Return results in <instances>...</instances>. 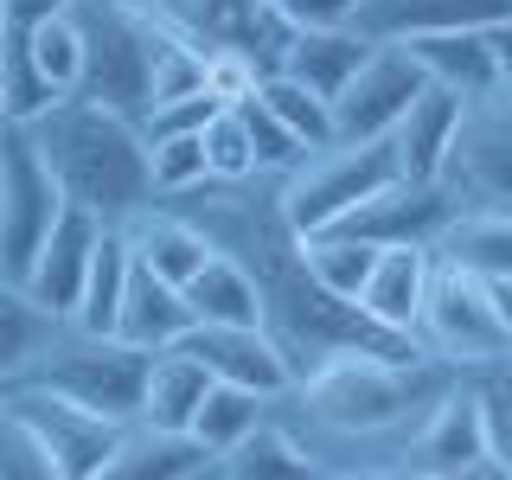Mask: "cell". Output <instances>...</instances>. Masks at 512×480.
<instances>
[{"label": "cell", "instance_id": "obj_34", "mask_svg": "<svg viewBox=\"0 0 512 480\" xmlns=\"http://www.w3.org/2000/svg\"><path fill=\"white\" fill-rule=\"evenodd\" d=\"M372 263H378V244H365V237H346V231H314L308 237V269L346 301H359Z\"/></svg>", "mask_w": 512, "mask_h": 480}, {"label": "cell", "instance_id": "obj_20", "mask_svg": "<svg viewBox=\"0 0 512 480\" xmlns=\"http://www.w3.org/2000/svg\"><path fill=\"white\" fill-rule=\"evenodd\" d=\"M199 461H212V455H205L186 429H160L148 416H128L96 480H186Z\"/></svg>", "mask_w": 512, "mask_h": 480}, {"label": "cell", "instance_id": "obj_32", "mask_svg": "<svg viewBox=\"0 0 512 480\" xmlns=\"http://www.w3.org/2000/svg\"><path fill=\"white\" fill-rule=\"evenodd\" d=\"M52 103L58 90L45 84L39 58L26 45V26H7L0 32V122H39Z\"/></svg>", "mask_w": 512, "mask_h": 480}, {"label": "cell", "instance_id": "obj_48", "mask_svg": "<svg viewBox=\"0 0 512 480\" xmlns=\"http://www.w3.org/2000/svg\"><path fill=\"white\" fill-rule=\"evenodd\" d=\"M320 480H423L416 468H378V474H320Z\"/></svg>", "mask_w": 512, "mask_h": 480}, {"label": "cell", "instance_id": "obj_27", "mask_svg": "<svg viewBox=\"0 0 512 480\" xmlns=\"http://www.w3.org/2000/svg\"><path fill=\"white\" fill-rule=\"evenodd\" d=\"M58 320H64V314H52L26 282L0 276V378L20 384V378H26V365L39 359V346L58 333Z\"/></svg>", "mask_w": 512, "mask_h": 480}, {"label": "cell", "instance_id": "obj_51", "mask_svg": "<svg viewBox=\"0 0 512 480\" xmlns=\"http://www.w3.org/2000/svg\"><path fill=\"white\" fill-rule=\"evenodd\" d=\"M0 32H7V0H0Z\"/></svg>", "mask_w": 512, "mask_h": 480}, {"label": "cell", "instance_id": "obj_45", "mask_svg": "<svg viewBox=\"0 0 512 480\" xmlns=\"http://www.w3.org/2000/svg\"><path fill=\"white\" fill-rule=\"evenodd\" d=\"M487 45H493V71H500V84L512 90V20L506 26H487Z\"/></svg>", "mask_w": 512, "mask_h": 480}, {"label": "cell", "instance_id": "obj_8", "mask_svg": "<svg viewBox=\"0 0 512 480\" xmlns=\"http://www.w3.org/2000/svg\"><path fill=\"white\" fill-rule=\"evenodd\" d=\"M416 346L429 359L455 365V372H480V365L506 359L512 340L493 314V288L468 276L461 263H442L436 256V282H429V301H423V320H416Z\"/></svg>", "mask_w": 512, "mask_h": 480}, {"label": "cell", "instance_id": "obj_3", "mask_svg": "<svg viewBox=\"0 0 512 480\" xmlns=\"http://www.w3.org/2000/svg\"><path fill=\"white\" fill-rule=\"evenodd\" d=\"M26 128L39 141L52 180L64 186V199L96 212L109 231H122L141 205H154V160H148V135L135 128V116L77 90V96H58Z\"/></svg>", "mask_w": 512, "mask_h": 480}, {"label": "cell", "instance_id": "obj_21", "mask_svg": "<svg viewBox=\"0 0 512 480\" xmlns=\"http://www.w3.org/2000/svg\"><path fill=\"white\" fill-rule=\"evenodd\" d=\"M116 333H122L128 346H141V352H167V346H180L186 333H192L186 288L135 263V276H128V301H122V320H116Z\"/></svg>", "mask_w": 512, "mask_h": 480}, {"label": "cell", "instance_id": "obj_37", "mask_svg": "<svg viewBox=\"0 0 512 480\" xmlns=\"http://www.w3.org/2000/svg\"><path fill=\"white\" fill-rule=\"evenodd\" d=\"M154 160V199H180V192L212 180V160H205V135H167L148 148Z\"/></svg>", "mask_w": 512, "mask_h": 480}, {"label": "cell", "instance_id": "obj_38", "mask_svg": "<svg viewBox=\"0 0 512 480\" xmlns=\"http://www.w3.org/2000/svg\"><path fill=\"white\" fill-rule=\"evenodd\" d=\"M0 480H71L45 455V442L13 416V404H0Z\"/></svg>", "mask_w": 512, "mask_h": 480}, {"label": "cell", "instance_id": "obj_16", "mask_svg": "<svg viewBox=\"0 0 512 480\" xmlns=\"http://www.w3.org/2000/svg\"><path fill=\"white\" fill-rule=\"evenodd\" d=\"M103 231H109V224L96 218V212H84V205L64 199V212H58V224H52V237L39 244V256H32V269H26L20 282H26L52 314L71 320L77 295H84V276H90V256H96V244H103Z\"/></svg>", "mask_w": 512, "mask_h": 480}, {"label": "cell", "instance_id": "obj_17", "mask_svg": "<svg viewBox=\"0 0 512 480\" xmlns=\"http://www.w3.org/2000/svg\"><path fill=\"white\" fill-rule=\"evenodd\" d=\"M512 20V0H359L352 26L372 45H404L423 32H487Z\"/></svg>", "mask_w": 512, "mask_h": 480}, {"label": "cell", "instance_id": "obj_10", "mask_svg": "<svg viewBox=\"0 0 512 480\" xmlns=\"http://www.w3.org/2000/svg\"><path fill=\"white\" fill-rule=\"evenodd\" d=\"M135 7L148 13V20H160L167 32L192 39L199 52L231 45V52H250L263 71H282V52H288V39H295L269 0H135Z\"/></svg>", "mask_w": 512, "mask_h": 480}, {"label": "cell", "instance_id": "obj_41", "mask_svg": "<svg viewBox=\"0 0 512 480\" xmlns=\"http://www.w3.org/2000/svg\"><path fill=\"white\" fill-rule=\"evenodd\" d=\"M237 109H244V122H250V141H256V160H263V173H288L301 154H308V148H301V141L282 128V116L263 103V96H250V103H237Z\"/></svg>", "mask_w": 512, "mask_h": 480}, {"label": "cell", "instance_id": "obj_36", "mask_svg": "<svg viewBox=\"0 0 512 480\" xmlns=\"http://www.w3.org/2000/svg\"><path fill=\"white\" fill-rule=\"evenodd\" d=\"M205 160H212V180H256V173H263L244 109H218V116L205 122Z\"/></svg>", "mask_w": 512, "mask_h": 480}, {"label": "cell", "instance_id": "obj_13", "mask_svg": "<svg viewBox=\"0 0 512 480\" xmlns=\"http://www.w3.org/2000/svg\"><path fill=\"white\" fill-rule=\"evenodd\" d=\"M448 218H455V205H448V192L436 180H410V173H397L391 186H378L372 199H365L359 212H346L333 231L365 237V244H378V250H397V244H429V250H436V237L448 231Z\"/></svg>", "mask_w": 512, "mask_h": 480}, {"label": "cell", "instance_id": "obj_22", "mask_svg": "<svg viewBox=\"0 0 512 480\" xmlns=\"http://www.w3.org/2000/svg\"><path fill=\"white\" fill-rule=\"evenodd\" d=\"M365 58H372V39H365L359 26H327V32H295L288 52H282V71L333 103V96L359 77Z\"/></svg>", "mask_w": 512, "mask_h": 480}, {"label": "cell", "instance_id": "obj_18", "mask_svg": "<svg viewBox=\"0 0 512 480\" xmlns=\"http://www.w3.org/2000/svg\"><path fill=\"white\" fill-rule=\"evenodd\" d=\"M493 448L487 436V410H480V391H474V372L455 378V391L436 404V416L423 423V436H416L410 448V468L423 480H448L455 468H468V461H480Z\"/></svg>", "mask_w": 512, "mask_h": 480}, {"label": "cell", "instance_id": "obj_15", "mask_svg": "<svg viewBox=\"0 0 512 480\" xmlns=\"http://www.w3.org/2000/svg\"><path fill=\"white\" fill-rule=\"evenodd\" d=\"M429 282H436V250H429V244L378 250L372 276H365V288H359V314L372 320V327H384L391 340L416 346V320H423Z\"/></svg>", "mask_w": 512, "mask_h": 480}, {"label": "cell", "instance_id": "obj_47", "mask_svg": "<svg viewBox=\"0 0 512 480\" xmlns=\"http://www.w3.org/2000/svg\"><path fill=\"white\" fill-rule=\"evenodd\" d=\"M487 288H493V314H500V327H506V340H512V276L487 282Z\"/></svg>", "mask_w": 512, "mask_h": 480}, {"label": "cell", "instance_id": "obj_24", "mask_svg": "<svg viewBox=\"0 0 512 480\" xmlns=\"http://www.w3.org/2000/svg\"><path fill=\"white\" fill-rule=\"evenodd\" d=\"M410 45V58L423 64V77L429 84H442V90H455V96H480V90H493L500 84V71H493V45H487V32H423V39H404Z\"/></svg>", "mask_w": 512, "mask_h": 480}, {"label": "cell", "instance_id": "obj_52", "mask_svg": "<svg viewBox=\"0 0 512 480\" xmlns=\"http://www.w3.org/2000/svg\"><path fill=\"white\" fill-rule=\"evenodd\" d=\"M0 276H7V269H0Z\"/></svg>", "mask_w": 512, "mask_h": 480}, {"label": "cell", "instance_id": "obj_28", "mask_svg": "<svg viewBox=\"0 0 512 480\" xmlns=\"http://www.w3.org/2000/svg\"><path fill=\"white\" fill-rule=\"evenodd\" d=\"M128 276H135V250H128L122 231H103V244L90 256V276H84V295H77L71 320L90 333H116L122 320V301H128Z\"/></svg>", "mask_w": 512, "mask_h": 480}, {"label": "cell", "instance_id": "obj_25", "mask_svg": "<svg viewBox=\"0 0 512 480\" xmlns=\"http://www.w3.org/2000/svg\"><path fill=\"white\" fill-rule=\"evenodd\" d=\"M205 391H212V372L192 359L186 346H167L148 359V391H141V416L160 429H192Z\"/></svg>", "mask_w": 512, "mask_h": 480}, {"label": "cell", "instance_id": "obj_39", "mask_svg": "<svg viewBox=\"0 0 512 480\" xmlns=\"http://www.w3.org/2000/svg\"><path fill=\"white\" fill-rule=\"evenodd\" d=\"M263 64H256L250 52H231V45H218V52H205V96H212L218 109H237L250 103L256 90H263Z\"/></svg>", "mask_w": 512, "mask_h": 480}, {"label": "cell", "instance_id": "obj_2", "mask_svg": "<svg viewBox=\"0 0 512 480\" xmlns=\"http://www.w3.org/2000/svg\"><path fill=\"white\" fill-rule=\"evenodd\" d=\"M455 378V365L429 352H340L288 384L276 416L320 474L410 468V448Z\"/></svg>", "mask_w": 512, "mask_h": 480}, {"label": "cell", "instance_id": "obj_44", "mask_svg": "<svg viewBox=\"0 0 512 480\" xmlns=\"http://www.w3.org/2000/svg\"><path fill=\"white\" fill-rule=\"evenodd\" d=\"M64 7H71V0H7V26H39Z\"/></svg>", "mask_w": 512, "mask_h": 480}, {"label": "cell", "instance_id": "obj_1", "mask_svg": "<svg viewBox=\"0 0 512 480\" xmlns=\"http://www.w3.org/2000/svg\"><path fill=\"white\" fill-rule=\"evenodd\" d=\"M173 212H186L224 250L231 263H244L256 288V320L282 346L288 372H314V365L340 359V352H423L410 340H391L384 327L359 314V301L333 295L327 282L308 269V237L282 212V173H256V180H205L167 199Z\"/></svg>", "mask_w": 512, "mask_h": 480}, {"label": "cell", "instance_id": "obj_35", "mask_svg": "<svg viewBox=\"0 0 512 480\" xmlns=\"http://www.w3.org/2000/svg\"><path fill=\"white\" fill-rule=\"evenodd\" d=\"M26 45H32L45 84H52L58 96H77V90H84V39H77L71 13H52V20L26 26Z\"/></svg>", "mask_w": 512, "mask_h": 480}, {"label": "cell", "instance_id": "obj_50", "mask_svg": "<svg viewBox=\"0 0 512 480\" xmlns=\"http://www.w3.org/2000/svg\"><path fill=\"white\" fill-rule=\"evenodd\" d=\"M7 397H13V378H0V404H7Z\"/></svg>", "mask_w": 512, "mask_h": 480}, {"label": "cell", "instance_id": "obj_5", "mask_svg": "<svg viewBox=\"0 0 512 480\" xmlns=\"http://www.w3.org/2000/svg\"><path fill=\"white\" fill-rule=\"evenodd\" d=\"M71 26L84 39V96L141 116L154 103V58H160V20L135 0H71Z\"/></svg>", "mask_w": 512, "mask_h": 480}, {"label": "cell", "instance_id": "obj_6", "mask_svg": "<svg viewBox=\"0 0 512 480\" xmlns=\"http://www.w3.org/2000/svg\"><path fill=\"white\" fill-rule=\"evenodd\" d=\"M397 173H404V160H397L391 141H327V148H308L282 173V212L301 237L333 231Z\"/></svg>", "mask_w": 512, "mask_h": 480}, {"label": "cell", "instance_id": "obj_29", "mask_svg": "<svg viewBox=\"0 0 512 480\" xmlns=\"http://www.w3.org/2000/svg\"><path fill=\"white\" fill-rule=\"evenodd\" d=\"M269 410H276V397L244 391V384H218V378H212V391H205V404H199V416H192L186 436L199 442L205 455H231V448L244 442L256 423H269Z\"/></svg>", "mask_w": 512, "mask_h": 480}, {"label": "cell", "instance_id": "obj_30", "mask_svg": "<svg viewBox=\"0 0 512 480\" xmlns=\"http://www.w3.org/2000/svg\"><path fill=\"white\" fill-rule=\"evenodd\" d=\"M231 480H320V468L308 461V448L288 436V423L269 410V423H256L231 455H218Z\"/></svg>", "mask_w": 512, "mask_h": 480}, {"label": "cell", "instance_id": "obj_4", "mask_svg": "<svg viewBox=\"0 0 512 480\" xmlns=\"http://www.w3.org/2000/svg\"><path fill=\"white\" fill-rule=\"evenodd\" d=\"M148 359L154 352L128 346L122 333H90L77 320H58V333L39 346V359L26 365L20 384H39V391H58V397H77V404L116 416H141V391H148Z\"/></svg>", "mask_w": 512, "mask_h": 480}, {"label": "cell", "instance_id": "obj_26", "mask_svg": "<svg viewBox=\"0 0 512 480\" xmlns=\"http://www.w3.org/2000/svg\"><path fill=\"white\" fill-rule=\"evenodd\" d=\"M442 263H461L480 282L512 276V212H455L448 231L436 237Z\"/></svg>", "mask_w": 512, "mask_h": 480}, {"label": "cell", "instance_id": "obj_7", "mask_svg": "<svg viewBox=\"0 0 512 480\" xmlns=\"http://www.w3.org/2000/svg\"><path fill=\"white\" fill-rule=\"evenodd\" d=\"M436 186L455 212H512V90L493 84L461 96L455 141L442 154Z\"/></svg>", "mask_w": 512, "mask_h": 480}, {"label": "cell", "instance_id": "obj_40", "mask_svg": "<svg viewBox=\"0 0 512 480\" xmlns=\"http://www.w3.org/2000/svg\"><path fill=\"white\" fill-rule=\"evenodd\" d=\"M474 391H480V410H487V436H493V455L512 468V352L493 365L474 372Z\"/></svg>", "mask_w": 512, "mask_h": 480}, {"label": "cell", "instance_id": "obj_49", "mask_svg": "<svg viewBox=\"0 0 512 480\" xmlns=\"http://www.w3.org/2000/svg\"><path fill=\"white\" fill-rule=\"evenodd\" d=\"M186 480H231V468H224V461L212 455V461H199V468H192Z\"/></svg>", "mask_w": 512, "mask_h": 480}, {"label": "cell", "instance_id": "obj_19", "mask_svg": "<svg viewBox=\"0 0 512 480\" xmlns=\"http://www.w3.org/2000/svg\"><path fill=\"white\" fill-rule=\"evenodd\" d=\"M122 237H128V250H135L141 269H154V276H167V282H180V288L212 263V237H205L186 212H173L167 199L141 205V212L122 224Z\"/></svg>", "mask_w": 512, "mask_h": 480}, {"label": "cell", "instance_id": "obj_42", "mask_svg": "<svg viewBox=\"0 0 512 480\" xmlns=\"http://www.w3.org/2000/svg\"><path fill=\"white\" fill-rule=\"evenodd\" d=\"M212 116H218V103L199 90V96H180V103H154V109H141L135 128L148 135V148H154V141H167V135H205V122H212Z\"/></svg>", "mask_w": 512, "mask_h": 480}, {"label": "cell", "instance_id": "obj_33", "mask_svg": "<svg viewBox=\"0 0 512 480\" xmlns=\"http://www.w3.org/2000/svg\"><path fill=\"white\" fill-rule=\"evenodd\" d=\"M256 96H263V103L276 109L282 128L301 141V148H327V141H333V103H327V96H314L308 84H295L288 71H269Z\"/></svg>", "mask_w": 512, "mask_h": 480}, {"label": "cell", "instance_id": "obj_31", "mask_svg": "<svg viewBox=\"0 0 512 480\" xmlns=\"http://www.w3.org/2000/svg\"><path fill=\"white\" fill-rule=\"evenodd\" d=\"M186 308H192V327L199 320H231V327H263L256 320V288L244 276V263H231L224 250H212V263L186 282Z\"/></svg>", "mask_w": 512, "mask_h": 480}, {"label": "cell", "instance_id": "obj_14", "mask_svg": "<svg viewBox=\"0 0 512 480\" xmlns=\"http://www.w3.org/2000/svg\"><path fill=\"white\" fill-rule=\"evenodd\" d=\"M180 346H186L218 384H244V391H263V397H282L288 384H295V372H288V359H282V346L269 340L263 327L199 320V327H192Z\"/></svg>", "mask_w": 512, "mask_h": 480}, {"label": "cell", "instance_id": "obj_43", "mask_svg": "<svg viewBox=\"0 0 512 480\" xmlns=\"http://www.w3.org/2000/svg\"><path fill=\"white\" fill-rule=\"evenodd\" d=\"M282 13L288 32H327V26H352L359 0H269Z\"/></svg>", "mask_w": 512, "mask_h": 480}, {"label": "cell", "instance_id": "obj_9", "mask_svg": "<svg viewBox=\"0 0 512 480\" xmlns=\"http://www.w3.org/2000/svg\"><path fill=\"white\" fill-rule=\"evenodd\" d=\"M64 212V186L52 180L26 122H0V269L13 282L32 269L39 244Z\"/></svg>", "mask_w": 512, "mask_h": 480}, {"label": "cell", "instance_id": "obj_46", "mask_svg": "<svg viewBox=\"0 0 512 480\" xmlns=\"http://www.w3.org/2000/svg\"><path fill=\"white\" fill-rule=\"evenodd\" d=\"M448 480H512V468H506V461H500V455H493V448H487V455H480V461H468V468H455Z\"/></svg>", "mask_w": 512, "mask_h": 480}, {"label": "cell", "instance_id": "obj_12", "mask_svg": "<svg viewBox=\"0 0 512 480\" xmlns=\"http://www.w3.org/2000/svg\"><path fill=\"white\" fill-rule=\"evenodd\" d=\"M13 416L32 429V436L45 442V455L58 461L71 480H96L109 461V448H116L122 423L90 404H77V397H58V391H39V384H13Z\"/></svg>", "mask_w": 512, "mask_h": 480}, {"label": "cell", "instance_id": "obj_11", "mask_svg": "<svg viewBox=\"0 0 512 480\" xmlns=\"http://www.w3.org/2000/svg\"><path fill=\"white\" fill-rule=\"evenodd\" d=\"M423 90L429 77L410 58V45H372L359 77L333 96V141H391V128L404 122V109Z\"/></svg>", "mask_w": 512, "mask_h": 480}, {"label": "cell", "instance_id": "obj_23", "mask_svg": "<svg viewBox=\"0 0 512 480\" xmlns=\"http://www.w3.org/2000/svg\"><path fill=\"white\" fill-rule=\"evenodd\" d=\"M455 122H461V96L442 90V84H429L404 109V122L391 128V148H397L410 180H436L442 173V154H448V141H455Z\"/></svg>", "mask_w": 512, "mask_h": 480}]
</instances>
